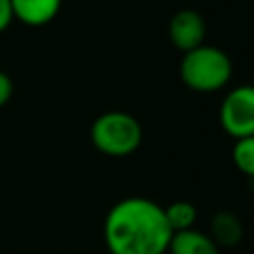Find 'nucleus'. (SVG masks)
<instances>
[{"label": "nucleus", "mask_w": 254, "mask_h": 254, "mask_svg": "<svg viewBox=\"0 0 254 254\" xmlns=\"http://www.w3.org/2000/svg\"><path fill=\"white\" fill-rule=\"evenodd\" d=\"M218 248H234L240 244L244 236L242 220L230 210L214 212L210 220V234H208Z\"/></svg>", "instance_id": "7"}, {"label": "nucleus", "mask_w": 254, "mask_h": 254, "mask_svg": "<svg viewBox=\"0 0 254 254\" xmlns=\"http://www.w3.org/2000/svg\"><path fill=\"white\" fill-rule=\"evenodd\" d=\"M10 4L14 20H20L30 28L50 24L62 8V0H10Z\"/></svg>", "instance_id": "6"}, {"label": "nucleus", "mask_w": 254, "mask_h": 254, "mask_svg": "<svg viewBox=\"0 0 254 254\" xmlns=\"http://www.w3.org/2000/svg\"><path fill=\"white\" fill-rule=\"evenodd\" d=\"M179 75L190 91L216 93L226 87L232 77V60L224 50L202 44L183 54Z\"/></svg>", "instance_id": "2"}, {"label": "nucleus", "mask_w": 254, "mask_h": 254, "mask_svg": "<svg viewBox=\"0 0 254 254\" xmlns=\"http://www.w3.org/2000/svg\"><path fill=\"white\" fill-rule=\"evenodd\" d=\"M167 254H220V248L206 232L189 228L173 234Z\"/></svg>", "instance_id": "8"}, {"label": "nucleus", "mask_w": 254, "mask_h": 254, "mask_svg": "<svg viewBox=\"0 0 254 254\" xmlns=\"http://www.w3.org/2000/svg\"><path fill=\"white\" fill-rule=\"evenodd\" d=\"M232 163L242 175L254 179V135L234 141V145H232Z\"/></svg>", "instance_id": "10"}, {"label": "nucleus", "mask_w": 254, "mask_h": 254, "mask_svg": "<svg viewBox=\"0 0 254 254\" xmlns=\"http://www.w3.org/2000/svg\"><path fill=\"white\" fill-rule=\"evenodd\" d=\"M93 147L107 157H129L143 141L141 123L127 111H105L91 123Z\"/></svg>", "instance_id": "3"}, {"label": "nucleus", "mask_w": 254, "mask_h": 254, "mask_svg": "<svg viewBox=\"0 0 254 254\" xmlns=\"http://www.w3.org/2000/svg\"><path fill=\"white\" fill-rule=\"evenodd\" d=\"M173 230L165 208L147 196L117 200L105 214L103 240L109 254H167Z\"/></svg>", "instance_id": "1"}, {"label": "nucleus", "mask_w": 254, "mask_h": 254, "mask_svg": "<svg viewBox=\"0 0 254 254\" xmlns=\"http://www.w3.org/2000/svg\"><path fill=\"white\" fill-rule=\"evenodd\" d=\"M165 208V218L175 232H183V230H189V228H194V222H196V206L189 200H175L171 202L169 206H163Z\"/></svg>", "instance_id": "9"}, {"label": "nucleus", "mask_w": 254, "mask_h": 254, "mask_svg": "<svg viewBox=\"0 0 254 254\" xmlns=\"http://www.w3.org/2000/svg\"><path fill=\"white\" fill-rule=\"evenodd\" d=\"M167 34H169L171 44L177 50H181L183 54H187V52L204 44L206 22L196 10L185 8V10H179L171 16L169 26H167Z\"/></svg>", "instance_id": "5"}, {"label": "nucleus", "mask_w": 254, "mask_h": 254, "mask_svg": "<svg viewBox=\"0 0 254 254\" xmlns=\"http://www.w3.org/2000/svg\"><path fill=\"white\" fill-rule=\"evenodd\" d=\"M218 121L234 141L254 135V85L232 87L218 109Z\"/></svg>", "instance_id": "4"}, {"label": "nucleus", "mask_w": 254, "mask_h": 254, "mask_svg": "<svg viewBox=\"0 0 254 254\" xmlns=\"http://www.w3.org/2000/svg\"><path fill=\"white\" fill-rule=\"evenodd\" d=\"M12 93H14L12 77H10L6 71H2V69H0V107H4V105L10 101Z\"/></svg>", "instance_id": "11"}, {"label": "nucleus", "mask_w": 254, "mask_h": 254, "mask_svg": "<svg viewBox=\"0 0 254 254\" xmlns=\"http://www.w3.org/2000/svg\"><path fill=\"white\" fill-rule=\"evenodd\" d=\"M12 22H14V12L10 0H0V34L6 32Z\"/></svg>", "instance_id": "12"}]
</instances>
